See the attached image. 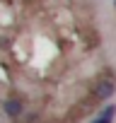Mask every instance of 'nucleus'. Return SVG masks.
<instances>
[{
  "instance_id": "4",
  "label": "nucleus",
  "mask_w": 116,
  "mask_h": 123,
  "mask_svg": "<svg viewBox=\"0 0 116 123\" xmlns=\"http://www.w3.org/2000/svg\"><path fill=\"white\" fill-rule=\"evenodd\" d=\"M17 123H39V116L36 113H29V116H22Z\"/></svg>"
},
{
  "instance_id": "3",
  "label": "nucleus",
  "mask_w": 116,
  "mask_h": 123,
  "mask_svg": "<svg viewBox=\"0 0 116 123\" xmlns=\"http://www.w3.org/2000/svg\"><path fill=\"white\" fill-rule=\"evenodd\" d=\"M114 116H116V106L111 104V106H106V109H104V113H102L99 118H94L92 123H111V118H114Z\"/></svg>"
},
{
  "instance_id": "1",
  "label": "nucleus",
  "mask_w": 116,
  "mask_h": 123,
  "mask_svg": "<svg viewBox=\"0 0 116 123\" xmlns=\"http://www.w3.org/2000/svg\"><path fill=\"white\" fill-rule=\"evenodd\" d=\"M114 80H99L94 87H92V99L94 101H104V99H109L111 94H114Z\"/></svg>"
},
{
  "instance_id": "2",
  "label": "nucleus",
  "mask_w": 116,
  "mask_h": 123,
  "mask_svg": "<svg viewBox=\"0 0 116 123\" xmlns=\"http://www.w3.org/2000/svg\"><path fill=\"white\" fill-rule=\"evenodd\" d=\"M5 113H7L12 121H19V118L24 116L22 101H19V99H7V101H5Z\"/></svg>"
}]
</instances>
